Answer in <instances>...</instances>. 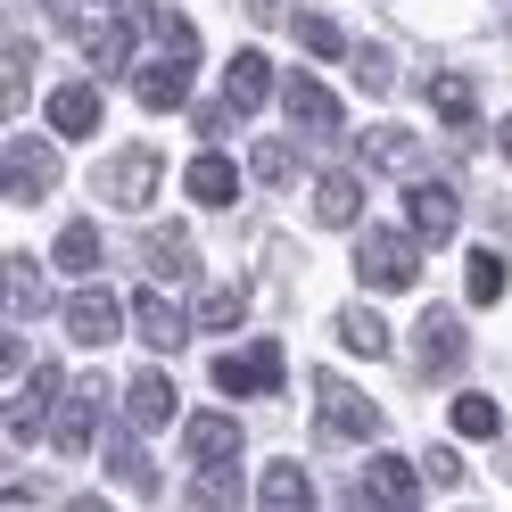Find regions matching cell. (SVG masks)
Here are the masks:
<instances>
[{"instance_id":"f546056e","label":"cell","mask_w":512,"mask_h":512,"mask_svg":"<svg viewBox=\"0 0 512 512\" xmlns=\"http://www.w3.org/2000/svg\"><path fill=\"white\" fill-rule=\"evenodd\" d=\"M240 314H248V290H240V281H223V290L199 298V331H232Z\"/></svg>"},{"instance_id":"cb8c5ba5","label":"cell","mask_w":512,"mask_h":512,"mask_svg":"<svg viewBox=\"0 0 512 512\" xmlns=\"http://www.w3.org/2000/svg\"><path fill=\"white\" fill-rule=\"evenodd\" d=\"M430 108L455 124V133H471V124H479V91H471V75H438V83H430Z\"/></svg>"},{"instance_id":"d590c367","label":"cell","mask_w":512,"mask_h":512,"mask_svg":"<svg viewBox=\"0 0 512 512\" xmlns=\"http://www.w3.org/2000/svg\"><path fill=\"white\" fill-rule=\"evenodd\" d=\"M422 479H430V488H455V479H463V463H455V455H446V446H438V455L422 463Z\"/></svg>"},{"instance_id":"d6a6232c","label":"cell","mask_w":512,"mask_h":512,"mask_svg":"<svg viewBox=\"0 0 512 512\" xmlns=\"http://www.w3.org/2000/svg\"><path fill=\"white\" fill-rule=\"evenodd\" d=\"M290 34H298V42L314 50V58H347V34H339V25H331V17H314V9H306V17L290 25Z\"/></svg>"},{"instance_id":"5bb4252c","label":"cell","mask_w":512,"mask_h":512,"mask_svg":"<svg viewBox=\"0 0 512 512\" xmlns=\"http://www.w3.org/2000/svg\"><path fill=\"white\" fill-rule=\"evenodd\" d=\"M281 108L298 116V133H323V141L339 133V100H331L314 75H281Z\"/></svg>"},{"instance_id":"d6986e66","label":"cell","mask_w":512,"mask_h":512,"mask_svg":"<svg viewBox=\"0 0 512 512\" xmlns=\"http://www.w3.org/2000/svg\"><path fill=\"white\" fill-rule=\"evenodd\" d=\"M141 256H149L157 281H190V273H199V256H190V232H182V223H157V232L141 240Z\"/></svg>"},{"instance_id":"7a4b0ae2","label":"cell","mask_w":512,"mask_h":512,"mask_svg":"<svg viewBox=\"0 0 512 512\" xmlns=\"http://www.w3.org/2000/svg\"><path fill=\"white\" fill-rule=\"evenodd\" d=\"M314 422H323V438H339V446H372L380 438V405L323 372V380H314Z\"/></svg>"},{"instance_id":"9a60e30c","label":"cell","mask_w":512,"mask_h":512,"mask_svg":"<svg viewBox=\"0 0 512 512\" xmlns=\"http://www.w3.org/2000/svg\"><path fill=\"white\" fill-rule=\"evenodd\" d=\"M50 133L58 141H91V133H100V91H91V83H58L50 91Z\"/></svg>"},{"instance_id":"e575fe53","label":"cell","mask_w":512,"mask_h":512,"mask_svg":"<svg viewBox=\"0 0 512 512\" xmlns=\"http://www.w3.org/2000/svg\"><path fill=\"white\" fill-rule=\"evenodd\" d=\"M356 83H364V91H389V83H397L389 50H356Z\"/></svg>"},{"instance_id":"9c48e42d","label":"cell","mask_w":512,"mask_h":512,"mask_svg":"<svg viewBox=\"0 0 512 512\" xmlns=\"http://www.w3.org/2000/svg\"><path fill=\"white\" fill-rule=\"evenodd\" d=\"M273 91H281V75H273V58H265V50H240L232 67H223V108H232V116H256Z\"/></svg>"},{"instance_id":"484cf974","label":"cell","mask_w":512,"mask_h":512,"mask_svg":"<svg viewBox=\"0 0 512 512\" xmlns=\"http://www.w3.org/2000/svg\"><path fill=\"white\" fill-rule=\"evenodd\" d=\"M50 256H58V273H100V232H91V223H67V232L50 240Z\"/></svg>"},{"instance_id":"8fae6325","label":"cell","mask_w":512,"mask_h":512,"mask_svg":"<svg viewBox=\"0 0 512 512\" xmlns=\"http://www.w3.org/2000/svg\"><path fill=\"white\" fill-rule=\"evenodd\" d=\"M116 331H124V306H116L108 290H91V281H83V290L67 298V339H75V347H108Z\"/></svg>"},{"instance_id":"277c9868","label":"cell","mask_w":512,"mask_h":512,"mask_svg":"<svg viewBox=\"0 0 512 512\" xmlns=\"http://www.w3.org/2000/svg\"><path fill=\"white\" fill-rule=\"evenodd\" d=\"M91 438H100V380H75V389H58L50 446L58 455H91Z\"/></svg>"},{"instance_id":"ac0fdd59","label":"cell","mask_w":512,"mask_h":512,"mask_svg":"<svg viewBox=\"0 0 512 512\" xmlns=\"http://www.w3.org/2000/svg\"><path fill=\"white\" fill-rule=\"evenodd\" d=\"M182 182H190V199H199V207H232V199H240V166H232L215 141L190 157V174H182Z\"/></svg>"},{"instance_id":"836d02e7","label":"cell","mask_w":512,"mask_h":512,"mask_svg":"<svg viewBox=\"0 0 512 512\" xmlns=\"http://www.w3.org/2000/svg\"><path fill=\"white\" fill-rule=\"evenodd\" d=\"M463 281H471V298H479V306H496V298H504V256H488V248H479Z\"/></svg>"},{"instance_id":"ffe728a7","label":"cell","mask_w":512,"mask_h":512,"mask_svg":"<svg viewBox=\"0 0 512 512\" xmlns=\"http://www.w3.org/2000/svg\"><path fill=\"white\" fill-rule=\"evenodd\" d=\"M141 438H149V430L124 422V438L108 446V479H116V488H133V496H157V463L141 455Z\"/></svg>"},{"instance_id":"8992f818","label":"cell","mask_w":512,"mask_h":512,"mask_svg":"<svg viewBox=\"0 0 512 512\" xmlns=\"http://www.w3.org/2000/svg\"><path fill=\"white\" fill-rule=\"evenodd\" d=\"M157 166H166L157 149H116V157H108V166L91 174V182H100V199H108V207H149Z\"/></svg>"},{"instance_id":"2e32d148","label":"cell","mask_w":512,"mask_h":512,"mask_svg":"<svg viewBox=\"0 0 512 512\" xmlns=\"http://www.w3.org/2000/svg\"><path fill=\"white\" fill-rule=\"evenodd\" d=\"M124 422L133 430H166L174 422V380L166 372H133L124 380Z\"/></svg>"},{"instance_id":"7c38bea8","label":"cell","mask_w":512,"mask_h":512,"mask_svg":"<svg viewBox=\"0 0 512 512\" xmlns=\"http://www.w3.org/2000/svg\"><path fill=\"white\" fill-rule=\"evenodd\" d=\"M133 100H141V108H157V116L182 108V100H190V58H182V50H166L157 67H133Z\"/></svg>"},{"instance_id":"3957f363","label":"cell","mask_w":512,"mask_h":512,"mask_svg":"<svg viewBox=\"0 0 512 512\" xmlns=\"http://www.w3.org/2000/svg\"><path fill=\"white\" fill-rule=\"evenodd\" d=\"M413 372L422 380H455L463 372V314L455 306H430L422 331H413Z\"/></svg>"},{"instance_id":"83f0119b","label":"cell","mask_w":512,"mask_h":512,"mask_svg":"<svg viewBox=\"0 0 512 512\" xmlns=\"http://www.w3.org/2000/svg\"><path fill=\"white\" fill-rule=\"evenodd\" d=\"M42 306H50L42 298V265H34V256H9V314H17V323H34Z\"/></svg>"},{"instance_id":"f1b7e54d","label":"cell","mask_w":512,"mask_h":512,"mask_svg":"<svg viewBox=\"0 0 512 512\" xmlns=\"http://www.w3.org/2000/svg\"><path fill=\"white\" fill-rule=\"evenodd\" d=\"M248 174H256V182H273V190H281V182H298V149H290V141H256V149H248Z\"/></svg>"},{"instance_id":"6da1fadb","label":"cell","mask_w":512,"mask_h":512,"mask_svg":"<svg viewBox=\"0 0 512 512\" xmlns=\"http://www.w3.org/2000/svg\"><path fill=\"white\" fill-rule=\"evenodd\" d=\"M356 273H364V290H413V281H422V240H413V223L405 232H364L356 240Z\"/></svg>"},{"instance_id":"4fadbf2b","label":"cell","mask_w":512,"mask_h":512,"mask_svg":"<svg viewBox=\"0 0 512 512\" xmlns=\"http://www.w3.org/2000/svg\"><path fill=\"white\" fill-rule=\"evenodd\" d=\"M133 331L157 347V356H174V347L190 339V314H182L166 290H141V298H133Z\"/></svg>"},{"instance_id":"5b68a950","label":"cell","mask_w":512,"mask_h":512,"mask_svg":"<svg viewBox=\"0 0 512 512\" xmlns=\"http://www.w3.org/2000/svg\"><path fill=\"white\" fill-rule=\"evenodd\" d=\"M215 389L223 397H273L281 389V347L256 339V347H240V356H215Z\"/></svg>"},{"instance_id":"52a82bcc","label":"cell","mask_w":512,"mask_h":512,"mask_svg":"<svg viewBox=\"0 0 512 512\" xmlns=\"http://www.w3.org/2000/svg\"><path fill=\"white\" fill-rule=\"evenodd\" d=\"M58 389H67V372H50V364H42V372H25V389L9 397V438H17V446H34V438L50 430Z\"/></svg>"},{"instance_id":"4316f807","label":"cell","mask_w":512,"mask_h":512,"mask_svg":"<svg viewBox=\"0 0 512 512\" xmlns=\"http://www.w3.org/2000/svg\"><path fill=\"white\" fill-rule=\"evenodd\" d=\"M256 496H265V504H290V512H306V504H314V479H306L298 463H265Z\"/></svg>"},{"instance_id":"ba28073f","label":"cell","mask_w":512,"mask_h":512,"mask_svg":"<svg viewBox=\"0 0 512 512\" xmlns=\"http://www.w3.org/2000/svg\"><path fill=\"white\" fill-rule=\"evenodd\" d=\"M405 223H413V240H422V248H438V240H455L463 207H455V190H446V182H413L405 190Z\"/></svg>"},{"instance_id":"4dcf8cb0","label":"cell","mask_w":512,"mask_h":512,"mask_svg":"<svg viewBox=\"0 0 512 512\" xmlns=\"http://www.w3.org/2000/svg\"><path fill=\"white\" fill-rule=\"evenodd\" d=\"M455 430H463V438H496V430H504L496 397H479V389H471V397H455Z\"/></svg>"},{"instance_id":"30bf717a","label":"cell","mask_w":512,"mask_h":512,"mask_svg":"<svg viewBox=\"0 0 512 512\" xmlns=\"http://www.w3.org/2000/svg\"><path fill=\"white\" fill-rule=\"evenodd\" d=\"M50 182H58V149L34 141V133H17V141H9V199H17V207H34Z\"/></svg>"},{"instance_id":"e0dca14e","label":"cell","mask_w":512,"mask_h":512,"mask_svg":"<svg viewBox=\"0 0 512 512\" xmlns=\"http://www.w3.org/2000/svg\"><path fill=\"white\" fill-rule=\"evenodd\" d=\"M182 446H190V471H207V463H232V455H240V422H232V413H190Z\"/></svg>"},{"instance_id":"1f68e13d","label":"cell","mask_w":512,"mask_h":512,"mask_svg":"<svg viewBox=\"0 0 512 512\" xmlns=\"http://www.w3.org/2000/svg\"><path fill=\"white\" fill-rule=\"evenodd\" d=\"M91 67H100V75L133 67V25H100V34H91Z\"/></svg>"},{"instance_id":"7402d4cb","label":"cell","mask_w":512,"mask_h":512,"mask_svg":"<svg viewBox=\"0 0 512 512\" xmlns=\"http://www.w3.org/2000/svg\"><path fill=\"white\" fill-rule=\"evenodd\" d=\"M314 215H323L331 232H347V223L364 215V182L356 174H323V182H314Z\"/></svg>"},{"instance_id":"74e56055","label":"cell","mask_w":512,"mask_h":512,"mask_svg":"<svg viewBox=\"0 0 512 512\" xmlns=\"http://www.w3.org/2000/svg\"><path fill=\"white\" fill-rule=\"evenodd\" d=\"M496 141H504V166H512V116H504V133H496Z\"/></svg>"},{"instance_id":"8d00e7d4","label":"cell","mask_w":512,"mask_h":512,"mask_svg":"<svg viewBox=\"0 0 512 512\" xmlns=\"http://www.w3.org/2000/svg\"><path fill=\"white\" fill-rule=\"evenodd\" d=\"M58 9H116V0H58Z\"/></svg>"},{"instance_id":"d4e9b609","label":"cell","mask_w":512,"mask_h":512,"mask_svg":"<svg viewBox=\"0 0 512 512\" xmlns=\"http://www.w3.org/2000/svg\"><path fill=\"white\" fill-rule=\"evenodd\" d=\"M339 347L347 356H389V323H380L372 306H347L339 314Z\"/></svg>"},{"instance_id":"44dd1931","label":"cell","mask_w":512,"mask_h":512,"mask_svg":"<svg viewBox=\"0 0 512 512\" xmlns=\"http://www.w3.org/2000/svg\"><path fill=\"white\" fill-rule=\"evenodd\" d=\"M413 488H422V471H413L405 455H372L364 463V496L372 504H413Z\"/></svg>"},{"instance_id":"603a6c76","label":"cell","mask_w":512,"mask_h":512,"mask_svg":"<svg viewBox=\"0 0 512 512\" xmlns=\"http://www.w3.org/2000/svg\"><path fill=\"white\" fill-rule=\"evenodd\" d=\"M356 157H364V166H380V174H405L422 149H413V133H405V124H372V133L356 141Z\"/></svg>"}]
</instances>
